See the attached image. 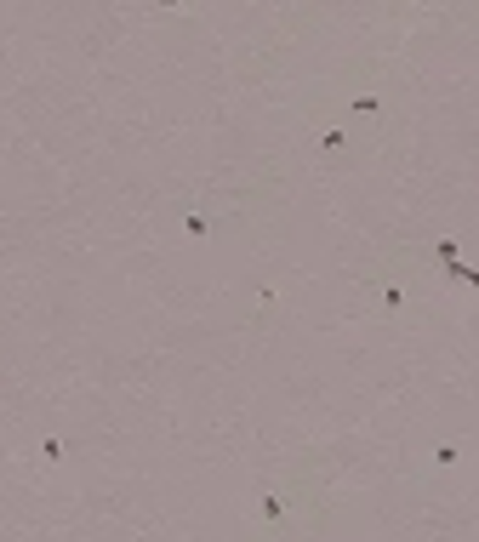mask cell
<instances>
[{
	"instance_id": "cell-3",
	"label": "cell",
	"mask_w": 479,
	"mask_h": 542,
	"mask_svg": "<svg viewBox=\"0 0 479 542\" xmlns=\"http://www.w3.org/2000/svg\"><path fill=\"white\" fill-rule=\"evenodd\" d=\"M263 520H269V525L285 520V503H280V496H263Z\"/></svg>"
},
{
	"instance_id": "cell-2",
	"label": "cell",
	"mask_w": 479,
	"mask_h": 542,
	"mask_svg": "<svg viewBox=\"0 0 479 542\" xmlns=\"http://www.w3.org/2000/svg\"><path fill=\"white\" fill-rule=\"evenodd\" d=\"M433 257H440L445 269H451V263H462V257H457V240H440V245H433Z\"/></svg>"
},
{
	"instance_id": "cell-1",
	"label": "cell",
	"mask_w": 479,
	"mask_h": 542,
	"mask_svg": "<svg viewBox=\"0 0 479 542\" xmlns=\"http://www.w3.org/2000/svg\"><path fill=\"white\" fill-rule=\"evenodd\" d=\"M445 274H451V280H462V285H479V269H468V263H451Z\"/></svg>"
}]
</instances>
